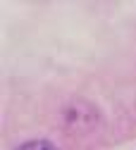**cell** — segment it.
I'll return each instance as SVG.
<instances>
[{
	"label": "cell",
	"mask_w": 136,
	"mask_h": 150,
	"mask_svg": "<svg viewBox=\"0 0 136 150\" xmlns=\"http://www.w3.org/2000/svg\"><path fill=\"white\" fill-rule=\"evenodd\" d=\"M14 150H60L53 141H46V138H33V141H24L22 145H17Z\"/></svg>",
	"instance_id": "6da1fadb"
}]
</instances>
